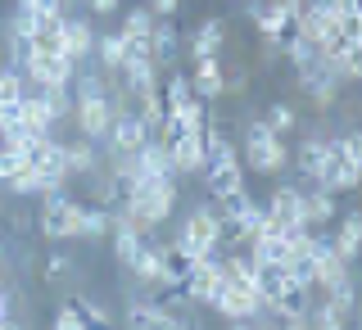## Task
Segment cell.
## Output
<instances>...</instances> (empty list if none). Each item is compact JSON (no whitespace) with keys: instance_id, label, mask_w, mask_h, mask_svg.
Masks as SVG:
<instances>
[{"instance_id":"obj_31","label":"cell","mask_w":362,"mask_h":330,"mask_svg":"<svg viewBox=\"0 0 362 330\" xmlns=\"http://www.w3.org/2000/svg\"><path fill=\"white\" fill-rule=\"evenodd\" d=\"M73 276H77V263H73V254H50V258H45V267H41V281H45L50 290H64Z\"/></svg>"},{"instance_id":"obj_2","label":"cell","mask_w":362,"mask_h":330,"mask_svg":"<svg viewBox=\"0 0 362 330\" xmlns=\"http://www.w3.org/2000/svg\"><path fill=\"white\" fill-rule=\"evenodd\" d=\"M218 226H222L218 208H213V199H204V204H195V208L177 222L173 244H181L190 258H213V254H218Z\"/></svg>"},{"instance_id":"obj_8","label":"cell","mask_w":362,"mask_h":330,"mask_svg":"<svg viewBox=\"0 0 362 330\" xmlns=\"http://www.w3.org/2000/svg\"><path fill=\"white\" fill-rule=\"evenodd\" d=\"M199 181H204V195H209V199H218V195H226V190L245 186V167H240L235 145H231V150H222V154H209V158H204Z\"/></svg>"},{"instance_id":"obj_15","label":"cell","mask_w":362,"mask_h":330,"mask_svg":"<svg viewBox=\"0 0 362 330\" xmlns=\"http://www.w3.org/2000/svg\"><path fill=\"white\" fill-rule=\"evenodd\" d=\"M190 90H195L204 105H218L222 100V54L195 59V68H190Z\"/></svg>"},{"instance_id":"obj_37","label":"cell","mask_w":362,"mask_h":330,"mask_svg":"<svg viewBox=\"0 0 362 330\" xmlns=\"http://www.w3.org/2000/svg\"><path fill=\"white\" fill-rule=\"evenodd\" d=\"M50 330H86V326H82V317H77V312L64 303V308L54 312V326H50Z\"/></svg>"},{"instance_id":"obj_44","label":"cell","mask_w":362,"mask_h":330,"mask_svg":"<svg viewBox=\"0 0 362 330\" xmlns=\"http://www.w3.org/2000/svg\"><path fill=\"white\" fill-rule=\"evenodd\" d=\"M14 5H18V9H37V0H14Z\"/></svg>"},{"instance_id":"obj_6","label":"cell","mask_w":362,"mask_h":330,"mask_svg":"<svg viewBox=\"0 0 362 330\" xmlns=\"http://www.w3.org/2000/svg\"><path fill=\"white\" fill-rule=\"evenodd\" d=\"M263 213L281 226V235H286V231H303V226H308V222H303V181H281V186L267 195Z\"/></svg>"},{"instance_id":"obj_30","label":"cell","mask_w":362,"mask_h":330,"mask_svg":"<svg viewBox=\"0 0 362 330\" xmlns=\"http://www.w3.org/2000/svg\"><path fill=\"white\" fill-rule=\"evenodd\" d=\"M145 240H150V235H136V231H127V226H113V263L127 271L136 263V254H141Z\"/></svg>"},{"instance_id":"obj_17","label":"cell","mask_w":362,"mask_h":330,"mask_svg":"<svg viewBox=\"0 0 362 330\" xmlns=\"http://www.w3.org/2000/svg\"><path fill=\"white\" fill-rule=\"evenodd\" d=\"M18 127L28 141H41V136H54V118L45 113L41 105V90H32V95H23L18 100Z\"/></svg>"},{"instance_id":"obj_29","label":"cell","mask_w":362,"mask_h":330,"mask_svg":"<svg viewBox=\"0 0 362 330\" xmlns=\"http://www.w3.org/2000/svg\"><path fill=\"white\" fill-rule=\"evenodd\" d=\"M190 95H195V90H190V73H181V68H173V73H168V82L158 86V100H163V113L181 109V105H186Z\"/></svg>"},{"instance_id":"obj_9","label":"cell","mask_w":362,"mask_h":330,"mask_svg":"<svg viewBox=\"0 0 362 330\" xmlns=\"http://www.w3.org/2000/svg\"><path fill=\"white\" fill-rule=\"evenodd\" d=\"M218 290H222V267H218V258H195V267H190V276H186V285H181V294H186L195 308H209V303L218 299Z\"/></svg>"},{"instance_id":"obj_26","label":"cell","mask_w":362,"mask_h":330,"mask_svg":"<svg viewBox=\"0 0 362 330\" xmlns=\"http://www.w3.org/2000/svg\"><path fill=\"white\" fill-rule=\"evenodd\" d=\"M100 59V73H118L122 54H127V37L122 32H95V50H90Z\"/></svg>"},{"instance_id":"obj_43","label":"cell","mask_w":362,"mask_h":330,"mask_svg":"<svg viewBox=\"0 0 362 330\" xmlns=\"http://www.w3.org/2000/svg\"><path fill=\"white\" fill-rule=\"evenodd\" d=\"M226 330H254V322H231Z\"/></svg>"},{"instance_id":"obj_23","label":"cell","mask_w":362,"mask_h":330,"mask_svg":"<svg viewBox=\"0 0 362 330\" xmlns=\"http://www.w3.org/2000/svg\"><path fill=\"white\" fill-rule=\"evenodd\" d=\"M0 190H5V195H18V199H28V195H54V186H50V181H45L32 163L14 167V172L5 177V186H0Z\"/></svg>"},{"instance_id":"obj_27","label":"cell","mask_w":362,"mask_h":330,"mask_svg":"<svg viewBox=\"0 0 362 330\" xmlns=\"http://www.w3.org/2000/svg\"><path fill=\"white\" fill-rule=\"evenodd\" d=\"M263 122H267V127L276 131V136H294V131L303 127V113L294 109L290 100H272V105H267V113H263Z\"/></svg>"},{"instance_id":"obj_14","label":"cell","mask_w":362,"mask_h":330,"mask_svg":"<svg viewBox=\"0 0 362 330\" xmlns=\"http://www.w3.org/2000/svg\"><path fill=\"white\" fill-rule=\"evenodd\" d=\"M331 249L344 258V263H358V254H362V218H358V208H349V213H339V218H335Z\"/></svg>"},{"instance_id":"obj_34","label":"cell","mask_w":362,"mask_h":330,"mask_svg":"<svg viewBox=\"0 0 362 330\" xmlns=\"http://www.w3.org/2000/svg\"><path fill=\"white\" fill-rule=\"evenodd\" d=\"M122 37H127V41H150V32H154V14H150V9H127V14H122Z\"/></svg>"},{"instance_id":"obj_35","label":"cell","mask_w":362,"mask_h":330,"mask_svg":"<svg viewBox=\"0 0 362 330\" xmlns=\"http://www.w3.org/2000/svg\"><path fill=\"white\" fill-rule=\"evenodd\" d=\"M23 90H28L23 73H18V68H9V64H0V109L18 105V100H23Z\"/></svg>"},{"instance_id":"obj_1","label":"cell","mask_w":362,"mask_h":330,"mask_svg":"<svg viewBox=\"0 0 362 330\" xmlns=\"http://www.w3.org/2000/svg\"><path fill=\"white\" fill-rule=\"evenodd\" d=\"M235 154H240L245 172H258V177H281L290 167L286 136H276L263 118H249L245 122V136H240V145H235Z\"/></svg>"},{"instance_id":"obj_4","label":"cell","mask_w":362,"mask_h":330,"mask_svg":"<svg viewBox=\"0 0 362 330\" xmlns=\"http://www.w3.org/2000/svg\"><path fill=\"white\" fill-rule=\"evenodd\" d=\"M294 77V90H299L303 100L317 109V113H331L339 105V90H344V82L331 73V64H308V68H299V73H290Z\"/></svg>"},{"instance_id":"obj_33","label":"cell","mask_w":362,"mask_h":330,"mask_svg":"<svg viewBox=\"0 0 362 330\" xmlns=\"http://www.w3.org/2000/svg\"><path fill=\"white\" fill-rule=\"evenodd\" d=\"M68 308L82 317V326H86V330H113V317H109L105 308H100L95 299H86V294H77V299L68 303Z\"/></svg>"},{"instance_id":"obj_3","label":"cell","mask_w":362,"mask_h":330,"mask_svg":"<svg viewBox=\"0 0 362 330\" xmlns=\"http://www.w3.org/2000/svg\"><path fill=\"white\" fill-rule=\"evenodd\" d=\"M82 204L77 195H68V190H54V195H45L41 204V218H37V231L45 240H77V226H82Z\"/></svg>"},{"instance_id":"obj_13","label":"cell","mask_w":362,"mask_h":330,"mask_svg":"<svg viewBox=\"0 0 362 330\" xmlns=\"http://www.w3.org/2000/svg\"><path fill=\"white\" fill-rule=\"evenodd\" d=\"M64 23H68V14L37 9V23H32V50L37 54H64Z\"/></svg>"},{"instance_id":"obj_19","label":"cell","mask_w":362,"mask_h":330,"mask_svg":"<svg viewBox=\"0 0 362 330\" xmlns=\"http://www.w3.org/2000/svg\"><path fill=\"white\" fill-rule=\"evenodd\" d=\"M100 163H105V158H100V145H95V141H86V136H73V141H64V167H68V181L95 172Z\"/></svg>"},{"instance_id":"obj_38","label":"cell","mask_w":362,"mask_h":330,"mask_svg":"<svg viewBox=\"0 0 362 330\" xmlns=\"http://www.w3.org/2000/svg\"><path fill=\"white\" fill-rule=\"evenodd\" d=\"M267 5H272V9H281V14L294 23V18L303 14V5H308V0H267Z\"/></svg>"},{"instance_id":"obj_21","label":"cell","mask_w":362,"mask_h":330,"mask_svg":"<svg viewBox=\"0 0 362 330\" xmlns=\"http://www.w3.org/2000/svg\"><path fill=\"white\" fill-rule=\"evenodd\" d=\"M90 50H95V28H90V18H73V14H68V23H64V54L73 64H82Z\"/></svg>"},{"instance_id":"obj_42","label":"cell","mask_w":362,"mask_h":330,"mask_svg":"<svg viewBox=\"0 0 362 330\" xmlns=\"http://www.w3.org/2000/svg\"><path fill=\"white\" fill-rule=\"evenodd\" d=\"M0 330H28V326H23V322H18V317H14V312H9V317H5V322H0Z\"/></svg>"},{"instance_id":"obj_16","label":"cell","mask_w":362,"mask_h":330,"mask_svg":"<svg viewBox=\"0 0 362 330\" xmlns=\"http://www.w3.org/2000/svg\"><path fill=\"white\" fill-rule=\"evenodd\" d=\"M168 158H173V172L177 177H199L204 172V136L186 131L177 145H168Z\"/></svg>"},{"instance_id":"obj_20","label":"cell","mask_w":362,"mask_h":330,"mask_svg":"<svg viewBox=\"0 0 362 330\" xmlns=\"http://www.w3.org/2000/svg\"><path fill=\"white\" fill-rule=\"evenodd\" d=\"M190 267H195V258H190L181 244L158 240V271H163V285L181 290V285H186V276H190Z\"/></svg>"},{"instance_id":"obj_25","label":"cell","mask_w":362,"mask_h":330,"mask_svg":"<svg viewBox=\"0 0 362 330\" xmlns=\"http://www.w3.org/2000/svg\"><path fill=\"white\" fill-rule=\"evenodd\" d=\"M105 235H113V208L109 204H82L77 240H105Z\"/></svg>"},{"instance_id":"obj_24","label":"cell","mask_w":362,"mask_h":330,"mask_svg":"<svg viewBox=\"0 0 362 330\" xmlns=\"http://www.w3.org/2000/svg\"><path fill=\"white\" fill-rule=\"evenodd\" d=\"M308 308H313V290L308 285H294V281L286 276V290L272 299V317H308Z\"/></svg>"},{"instance_id":"obj_32","label":"cell","mask_w":362,"mask_h":330,"mask_svg":"<svg viewBox=\"0 0 362 330\" xmlns=\"http://www.w3.org/2000/svg\"><path fill=\"white\" fill-rule=\"evenodd\" d=\"M41 105H45V113L54 118V127H59V122L73 118V86H45V90H41Z\"/></svg>"},{"instance_id":"obj_11","label":"cell","mask_w":362,"mask_h":330,"mask_svg":"<svg viewBox=\"0 0 362 330\" xmlns=\"http://www.w3.org/2000/svg\"><path fill=\"white\" fill-rule=\"evenodd\" d=\"M145 141H150V131H145V122L136 118V113H113L109 136H105L100 150H109V154H136Z\"/></svg>"},{"instance_id":"obj_28","label":"cell","mask_w":362,"mask_h":330,"mask_svg":"<svg viewBox=\"0 0 362 330\" xmlns=\"http://www.w3.org/2000/svg\"><path fill=\"white\" fill-rule=\"evenodd\" d=\"M254 195H249L245 186H235V190H226V195H218L213 199V208H218V218H226V222H240V218H249V208H254Z\"/></svg>"},{"instance_id":"obj_5","label":"cell","mask_w":362,"mask_h":330,"mask_svg":"<svg viewBox=\"0 0 362 330\" xmlns=\"http://www.w3.org/2000/svg\"><path fill=\"white\" fill-rule=\"evenodd\" d=\"M113 100L109 95H73V127L77 136H86V141H95V145H105V136H109V122H113Z\"/></svg>"},{"instance_id":"obj_18","label":"cell","mask_w":362,"mask_h":330,"mask_svg":"<svg viewBox=\"0 0 362 330\" xmlns=\"http://www.w3.org/2000/svg\"><path fill=\"white\" fill-rule=\"evenodd\" d=\"M226 32H231V28H226V18H218V14L204 18L199 28H195V37L186 41V45H190V59H209V54H222V50H226Z\"/></svg>"},{"instance_id":"obj_45","label":"cell","mask_w":362,"mask_h":330,"mask_svg":"<svg viewBox=\"0 0 362 330\" xmlns=\"http://www.w3.org/2000/svg\"><path fill=\"white\" fill-rule=\"evenodd\" d=\"M0 186H5V172H0Z\"/></svg>"},{"instance_id":"obj_36","label":"cell","mask_w":362,"mask_h":330,"mask_svg":"<svg viewBox=\"0 0 362 330\" xmlns=\"http://www.w3.org/2000/svg\"><path fill=\"white\" fill-rule=\"evenodd\" d=\"M173 118H177V122H181L186 131H199V127H204V118H209V105H204L199 95H190V100H186L181 109H173Z\"/></svg>"},{"instance_id":"obj_12","label":"cell","mask_w":362,"mask_h":330,"mask_svg":"<svg viewBox=\"0 0 362 330\" xmlns=\"http://www.w3.org/2000/svg\"><path fill=\"white\" fill-rule=\"evenodd\" d=\"M339 218V195H326V190H317L303 181V222L313 226V231H331Z\"/></svg>"},{"instance_id":"obj_7","label":"cell","mask_w":362,"mask_h":330,"mask_svg":"<svg viewBox=\"0 0 362 330\" xmlns=\"http://www.w3.org/2000/svg\"><path fill=\"white\" fill-rule=\"evenodd\" d=\"M331 154H335V136L303 131V141L294 145V177L308 181V186H317V177H322V167L331 163Z\"/></svg>"},{"instance_id":"obj_41","label":"cell","mask_w":362,"mask_h":330,"mask_svg":"<svg viewBox=\"0 0 362 330\" xmlns=\"http://www.w3.org/2000/svg\"><path fill=\"white\" fill-rule=\"evenodd\" d=\"M9 308H14V299H9V290L0 285V322H5V317H9Z\"/></svg>"},{"instance_id":"obj_40","label":"cell","mask_w":362,"mask_h":330,"mask_svg":"<svg viewBox=\"0 0 362 330\" xmlns=\"http://www.w3.org/2000/svg\"><path fill=\"white\" fill-rule=\"evenodd\" d=\"M86 9H90V14H118L122 0H86Z\"/></svg>"},{"instance_id":"obj_22","label":"cell","mask_w":362,"mask_h":330,"mask_svg":"<svg viewBox=\"0 0 362 330\" xmlns=\"http://www.w3.org/2000/svg\"><path fill=\"white\" fill-rule=\"evenodd\" d=\"M132 163H136V177H177L173 172V158H168V145H158L154 136L132 154Z\"/></svg>"},{"instance_id":"obj_10","label":"cell","mask_w":362,"mask_h":330,"mask_svg":"<svg viewBox=\"0 0 362 330\" xmlns=\"http://www.w3.org/2000/svg\"><path fill=\"white\" fill-rule=\"evenodd\" d=\"M150 59L154 68H177L181 64V50H186V37H181V28L173 18H154V32H150Z\"/></svg>"},{"instance_id":"obj_39","label":"cell","mask_w":362,"mask_h":330,"mask_svg":"<svg viewBox=\"0 0 362 330\" xmlns=\"http://www.w3.org/2000/svg\"><path fill=\"white\" fill-rule=\"evenodd\" d=\"M145 9H150L154 18H173L177 9H181V0H150V5H145Z\"/></svg>"}]
</instances>
